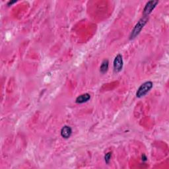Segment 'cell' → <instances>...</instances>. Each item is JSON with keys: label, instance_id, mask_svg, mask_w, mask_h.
I'll return each instance as SVG.
<instances>
[{"label": "cell", "instance_id": "5", "mask_svg": "<svg viewBox=\"0 0 169 169\" xmlns=\"http://www.w3.org/2000/svg\"><path fill=\"white\" fill-rule=\"evenodd\" d=\"M72 134V129L68 126H64L61 130V135L64 139H68Z\"/></svg>", "mask_w": 169, "mask_h": 169}, {"label": "cell", "instance_id": "7", "mask_svg": "<svg viewBox=\"0 0 169 169\" xmlns=\"http://www.w3.org/2000/svg\"><path fill=\"white\" fill-rule=\"evenodd\" d=\"M109 62L108 60H104L102 62V64L100 67V72L102 74H105L107 72L108 69H109Z\"/></svg>", "mask_w": 169, "mask_h": 169}, {"label": "cell", "instance_id": "9", "mask_svg": "<svg viewBox=\"0 0 169 169\" xmlns=\"http://www.w3.org/2000/svg\"><path fill=\"white\" fill-rule=\"evenodd\" d=\"M16 2V1H13V2H9L8 3H7V5H8V6H10V5H12L13 3H15Z\"/></svg>", "mask_w": 169, "mask_h": 169}, {"label": "cell", "instance_id": "6", "mask_svg": "<svg viewBox=\"0 0 169 169\" xmlns=\"http://www.w3.org/2000/svg\"><path fill=\"white\" fill-rule=\"evenodd\" d=\"M91 98V95H89V93H84L83 94V95H79V97H77L76 102L78 104H83V103L86 102L90 100Z\"/></svg>", "mask_w": 169, "mask_h": 169}, {"label": "cell", "instance_id": "8", "mask_svg": "<svg viewBox=\"0 0 169 169\" xmlns=\"http://www.w3.org/2000/svg\"><path fill=\"white\" fill-rule=\"evenodd\" d=\"M111 157H112V152H109L105 155V161L106 164H109V163L110 161V159H111Z\"/></svg>", "mask_w": 169, "mask_h": 169}, {"label": "cell", "instance_id": "1", "mask_svg": "<svg viewBox=\"0 0 169 169\" xmlns=\"http://www.w3.org/2000/svg\"><path fill=\"white\" fill-rule=\"evenodd\" d=\"M148 21V17H143V18L141 19L138 22L137 24L135 25L134 28L133 29L132 31H131L130 36V39L133 40L134 39L136 36H137L140 32L142 31L144 26L146 25V23Z\"/></svg>", "mask_w": 169, "mask_h": 169}, {"label": "cell", "instance_id": "2", "mask_svg": "<svg viewBox=\"0 0 169 169\" xmlns=\"http://www.w3.org/2000/svg\"><path fill=\"white\" fill-rule=\"evenodd\" d=\"M153 86V83L151 81H147L143 83L136 93V96L138 98H142L145 96L146 94L151 90Z\"/></svg>", "mask_w": 169, "mask_h": 169}, {"label": "cell", "instance_id": "3", "mask_svg": "<svg viewBox=\"0 0 169 169\" xmlns=\"http://www.w3.org/2000/svg\"><path fill=\"white\" fill-rule=\"evenodd\" d=\"M159 1H155V0H151V1L148 2L143 9V15L144 17H147L151 12L153 11V9L156 7L157 5L158 4Z\"/></svg>", "mask_w": 169, "mask_h": 169}, {"label": "cell", "instance_id": "4", "mask_svg": "<svg viewBox=\"0 0 169 169\" xmlns=\"http://www.w3.org/2000/svg\"><path fill=\"white\" fill-rule=\"evenodd\" d=\"M114 70L116 73H119L122 71L124 66V62L122 56L121 54H118L114 60L113 63Z\"/></svg>", "mask_w": 169, "mask_h": 169}]
</instances>
